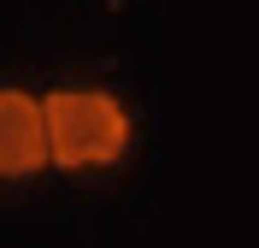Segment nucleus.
I'll return each instance as SVG.
<instances>
[{"label":"nucleus","instance_id":"1","mask_svg":"<svg viewBox=\"0 0 259 248\" xmlns=\"http://www.w3.org/2000/svg\"><path fill=\"white\" fill-rule=\"evenodd\" d=\"M41 124H48V165L53 171H106L130 154L136 118L112 89L95 83H65L41 95Z\"/></svg>","mask_w":259,"mask_h":248},{"label":"nucleus","instance_id":"2","mask_svg":"<svg viewBox=\"0 0 259 248\" xmlns=\"http://www.w3.org/2000/svg\"><path fill=\"white\" fill-rule=\"evenodd\" d=\"M48 171V124H41V95L0 83V183H24Z\"/></svg>","mask_w":259,"mask_h":248}]
</instances>
